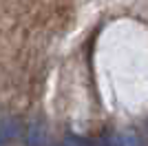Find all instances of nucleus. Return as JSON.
I'll return each instance as SVG.
<instances>
[{"instance_id": "nucleus-4", "label": "nucleus", "mask_w": 148, "mask_h": 146, "mask_svg": "<svg viewBox=\"0 0 148 146\" xmlns=\"http://www.w3.org/2000/svg\"><path fill=\"white\" fill-rule=\"evenodd\" d=\"M111 146H142V140L135 133H119L111 137Z\"/></svg>"}, {"instance_id": "nucleus-3", "label": "nucleus", "mask_w": 148, "mask_h": 146, "mask_svg": "<svg viewBox=\"0 0 148 146\" xmlns=\"http://www.w3.org/2000/svg\"><path fill=\"white\" fill-rule=\"evenodd\" d=\"M60 146H111V140H84L77 135H69Z\"/></svg>"}, {"instance_id": "nucleus-1", "label": "nucleus", "mask_w": 148, "mask_h": 146, "mask_svg": "<svg viewBox=\"0 0 148 146\" xmlns=\"http://www.w3.org/2000/svg\"><path fill=\"white\" fill-rule=\"evenodd\" d=\"M27 146H49V133L42 122H33L27 131Z\"/></svg>"}, {"instance_id": "nucleus-2", "label": "nucleus", "mask_w": 148, "mask_h": 146, "mask_svg": "<svg viewBox=\"0 0 148 146\" xmlns=\"http://www.w3.org/2000/svg\"><path fill=\"white\" fill-rule=\"evenodd\" d=\"M18 135H20V122L13 117H5L2 120V144H9Z\"/></svg>"}]
</instances>
